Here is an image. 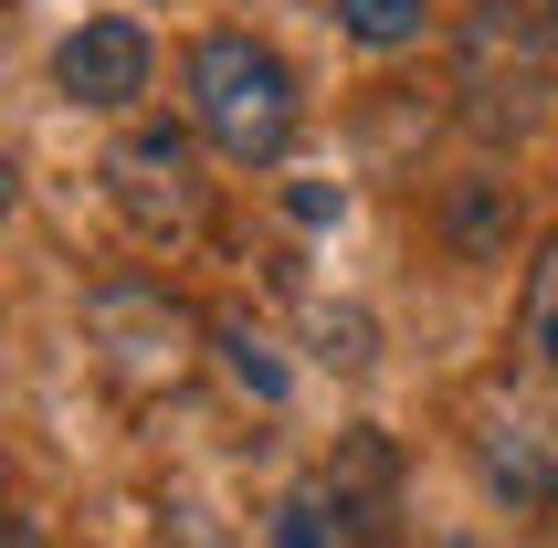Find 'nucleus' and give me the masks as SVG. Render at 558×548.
<instances>
[{"instance_id":"6e6552de","label":"nucleus","mask_w":558,"mask_h":548,"mask_svg":"<svg viewBox=\"0 0 558 548\" xmlns=\"http://www.w3.org/2000/svg\"><path fill=\"white\" fill-rule=\"evenodd\" d=\"M422 22H433V0H338V32L369 43V53H401Z\"/></svg>"},{"instance_id":"9b49d317","label":"nucleus","mask_w":558,"mask_h":548,"mask_svg":"<svg viewBox=\"0 0 558 548\" xmlns=\"http://www.w3.org/2000/svg\"><path fill=\"white\" fill-rule=\"evenodd\" d=\"M316 359L327 369H369V317H359V306H316Z\"/></svg>"},{"instance_id":"f257e3e1","label":"nucleus","mask_w":558,"mask_h":548,"mask_svg":"<svg viewBox=\"0 0 558 548\" xmlns=\"http://www.w3.org/2000/svg\"><path fill=\"white\" fill-rule=\"evenodd\" d=\"M190 127L232 169H275L295 148V74H284V53L253 43V32H201L190 43Z\"/></svg>"},{"instance_id":"f8f14e48","label":"nucleus","mask_w":558,"mask_h":548,"mask_svg":"<svg viewBox=\"0 0 558 548\" xmlns=\"http://www.w3.org/2000/svg\"><path fill=\"white\" fill-rule=\"evenodd\" d=\"M264 548H327V507H275V527H264Z\"/></svg>"},{"instance_id":"7ed1b4c3","label":"nucleus","mask_w":558,"mask_h":548,"mask_svg":"<svg viewBox=\"0 0 558 548\" xmlns=\"http://www.w3.org/2000/svg\"><path fill=\"white\" fill-rule=\"evenodd\" d=\"M106 190H117V212L137 222L148 243H190V233H211L201 127H180V117H148V127H126L117 148H106Z\"/></svg>"},{"instance_id":"39448f33","label":"nucleus","mask_w":558,"mask_h":548,"mask_svg":"<svg viewBox=\"0 0 558 548\" xmlns=\"http://www.w3.org/2000/svg\"><path fill=\"white\" fill-rule=\"evenodd\" d=\"M327 507L348 517L359 548L390 538V517H401V454H390V432H338V454H327Z\"/></svg>"},{"instance_id":"2eb2a0df","label":"nucleus","mask_w":558,"mask_h":548,"mask_svg":"<svg viewBox=\"0 0 558 548\" xmlns=\"http://www.w3.org/2000/svg\"><path fill=\"white\" fill-rule=\"evenodd\" d=\"M548 32H558V0H548Z\"/></svg>"},{"instance_id":"ddd939ff","label":"nucleus","mask_w":558,"mask_h":548,"mask_svg":"<svg viewBox=\"0 0 558 548\" xmlns=\"http://www.w3.org/2000/svg\"><path fill=\"white\" fill-rule=\"evenodd\" d=\"M11 548H43V538H32V517H11Z\"/></svg>"},{"instance_id":"20e7f679","label":"nucleus","mask_w":558,"mask_h":548,"mask_svg":"<svg viewBox=\"0 0 558 548\" xmlns=\"http://www.w3.org/2000/svg\"><path fill=\"white\" fill-rule=\"evenodd\" d=\"M148 74H158V43H148L137 22H117V11L53 43V85L74 95V106H137Z\"/></svg>"},{"instance_id":"9d476101","label":"nucleus","mask_w":558,"mask_h":548,"mask_svg":"<svg viewBox=\"0 0 558 548\" xmlns=\"http://www.w3.org/2000/svg\"><path fill=\"white\" fill-rule=\"evenodd\" d=\"M527 348L558 369V243H537V264H527Z\"/></svg>"},{"instance_id":"423d86ee","label":"nucleus","mask_w":558,"mask_h":548,"mask_svg":"<svg viewBox=\"0 0 558 548\" xmlns=\"http://www.w3.org/2000/svg\"><path fill=\"white\" fill-rule=\"evenodd\" d=\"M527 233V201L506 169H464V180H442V243L464 253V264H506Z\"/></svg>"},{"instance_id":"0eeeda50","label":"nucleus","mask_w":558,"mask_h":548,"mask_svg":"<svg viewBox=\"0 0 558 548\" xmlns=\"http://www.w3.org/2000/svg\"><path fill=\"white\" fill-rule=\"evenodd\" d=\"M485 475L506 507H558V454L537 443V422H496L485 432Z\"/></svg>"},{"instance_id":"1a4fd4ad","label":"nucleus","mask_w":558,"mask_h":548,"mask_svg":"<svg viewBox=\"0 0 558 548\" xmlns=\"http://www.w3.org/2000/svg\"><path fill=\"white\" fill-rule=\"evenodd\" d=\"M211 337H221V359H232V380H243L253 401H284V359H275V348H264V337L243 327V317H221Z\"/></svg>"},{"instance_id":"4468645a","label":"nucleus","mask_w":558,"mask_h":548,"mask_svg":"<svg viewBox=\"0 0 558 548\" xmlns=\"http://www.w3.org/2000/svg\"><path fill=\"white\" fill-rule=\"evenodd\" d=\"M433 548H474V538H433Z\"/></svg>"},{"instance_id":"f03ea898","label":"nucleus","mask_w":558,"mask_h":548,"mask_svg":"<svg viewBox=\"0 0 558 548\" xmlns=\"http://www.w3.org/2000/svg\"><path fill=\"white\" fill-rule=\"evenodd\" d=\"M548 11H517V0H474L464 32H453V95H464L474 138H527L537 106H548Z\"/></svg>"}]
</instances>
